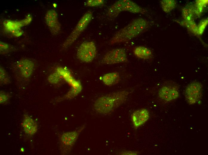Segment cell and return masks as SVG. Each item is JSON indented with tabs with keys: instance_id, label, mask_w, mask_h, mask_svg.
I'll return each mask as SVG.
<instances>
[{
	"instance_id": "obj_27",
	"label": "cell",
	"mask_w": 208,
	"mask_h": 155,
	"mask_svg": "<svg viewBox=\"0 0 208 155\" xmlns=\"http://www.w3.org/2000/svg\"><path fill=\"white\" fill-rule=\"evenodd\" d=\"M53 6L54 7H56V4H53Z\"/></svg>"
},
{
	"instance_id": "obj_22",
	"label": "cell",
	"mask_w": 208,
	"mask_h": 155,
	"mask_svg": "<svg viewBox=\"0 0 208 155\" xmlns=\"http://www.w3.org/2000/svg\"><path fill=\"white\" fill-rule=\"evenodd\" d=\"M186 26L192 30L193 32L197 33L198 28L195 24L193 21H186L185 23Z\"/></svg>"
},
{
	"instance_id": "obj_1",
	"label": "cell",
	"mask_w": 208,
	"mask_h": 155,
	"mask_svg": "<svg viewBox=\"0 0 208 155\" xmlns=\"http://www.w3.org/2000/svg\"><path fill=\"white\" fill-rule=\"evenodd\" d=\"M129 94L128 91L123 90L103 96L95 100L94 108L97 112L101 114L111 113L126 101Z\"/></svg>"
},
{
	"instance_id": "obj_26",
	"label": "cell",
	"mask_w": 208,
	"mask_h": 155,
	"mask_svg": "<svg viewBox=\"0 0 208 155\" xmlns=\"http://www.w3.org/2000/svg\"><path fill=\"white\" fill-rule=\"evenodd\" d=\"M121 154L124 155H135L136 154V153L134 151H126L122 153Z\"/></svg>"
},
{
	"instance_id": "obj_24",
	"label": "cell",
	"mask_w": 208,
	"mask_h": 155,
	"mask_svg": "<svg viewBox=\"0 0 208 155\" xmlns=\"http://www.w3.org/2000/svg\"><path fill=\"white\" fill-rule=\"evenodd\" d=\"M10 98L8 94L3 91L0 92V102L1 104H2L6 102Z\"/></svg>"
},
{
	"instance_id": "obj_4",
	"label": "cell",
	"mask_w": 208,
	"mask_h": 155,
	"mask_svg": "<svg viewBox=\"0 0 208 155\" xmlns=\"http://www.w3.org/2000/svg\"><path fill=\"white\" fill-rule=\"evenodd\" d=\"M92 16V13L90 11H87L84 14L63 44V48H67L74 42L86 28L91 21Z\"/></svg>"
},
{
	"instance_id": "obj_14",
	"label": "cell",
	"mask_w": 208,
	"mask_h": 155,
	"mask_svg": "<svg viewBox=\"0 0 208 155\" xmlns=\"http://www.w3.org/2000/svg\"><path fill=\"white\" fill-rule=\"evenodd\" d=\"M22 125L25 132L29 135H34L37 131V123L27 115H24Z\"/></svg>"
},
{
	"instance_id": "obj_17",
	"label": "cell",
	"mask_w": 208,
	"mask_h": 155,
	"mask_svg": "<svg viewBox=\"0 0 208 155\" xmlns=\"http://www.w3.org/2000/svg\"><path fill=\"white\" fill-rule=\"evenodd\" d=\"M160 3L162 9L167 13L174 9L176 5V1L174 0H163Z\"/></svg>"
},
{
	"instance_id": "obj_18",
	"label": "cell",
	"mask_w": 208,
	"mask_h": 155,
	"mask_svg": "<svg viewBox=\"0 0 208 155\" xmlns=\"http://www.w3.org/2000/svg\"><path fill=\"white\" fill-rule=\"evenodd\" d=\"M0 78L1 84H7L10 82V78L3 67H0Z\"/></svg>"
},
{
	"instance_id": "obj_11",
	"label": "cell",
	"mask_w": 208,
	"mask_h": 155,
	"mask_svg": "<svg viewBox=\"0 0 208 155\" xmlns=\"http://www.w3.org/2000/svg\"><path fill=\"white\" fill-rule=\"evenodd\" d=\"M149 117V112L146 108H141L134 111L131 115L134 127L137 128L145 123Z\"/></svg>"
},
{
	"instance_id": "obj_19",
	"label": "cell",
	"mask_w": 208,
	"mask_h": 155,
	"mask_svg": "<svg viewBox=\"0 0 208 155\" xmlns=\"http://www.w3.org/2000/svg\"><path fill=\"white\" fill-rule=\"evenodd\" d=\"M104 2L103 0H88L86 2L85 5L88 7H97L103 5Z\"/></svg>"
},
{
	"instance_id": "obj_16",
	"label": "cell",
	"mask_w": 208,
	"mask_h": 155,
	"mask_svg": "<svg viewBox=\"0 0 208 155\" xmlns=\"http://www.w3.org/2000/svg\"><path fill=\"white\" fill-rule=\"evenodd\" d=\"M134 55L138 58L148 59L151 58L152 53L148 48L143 46L135 47L133 51Z\"/></svg>"
},
{
	"instance_id": "obj_6",
	"label": "cell",
	"mask_w": 208,
	"mask_h": 155,
	"mask_svg": "<svg viewBox=\"0 0 208 155\" xmlns=\"http://www.w3.org/2000/svg\"><path fill=\"white\" fill-rule=\"evenodd\" d=\"M203 87L201 83L197 81H193L186 86L184 95L186 102L190 105L196 103L201 99Z\"/></svg>"
},
{
	"instance_id": "obj_21",
	"label": "cell",
	"mask_w": 208,
	"mask_h": 155,
	"mask_svg": "<svg viewBox=\"0 0 208 155\" xmlns=\"http://www.w3.org/2000/svg\"><path fill=\"white\" fill-rule=\"evenodd\" d=\"M192 11L191 8L189 7L185 8L183 11V14L184 18L186 21H190L192 15Z\"/></svg>"
},
{
	"instance_id": "obj_23",
	"label": "cell",
	"mask_w": 208,
	"mask_h": 155,
	"mask_svg": "<svg viewBox=\"0 0 208 155\" xmlns=\"http://www.w3.org/2000/svg\"><path fill=\"white\" fill-rule=\"evenodd\" d=\"M0 52L2 53V52L6 53L8 51H10L12 50V47L10 46L8 44L6 43L0 42Z\"/></svg>"
},
{
	"instance_id": "obj_25",
	"label": "cell",
	"mask_w": 208,
	"mask_h": 155,
	"mask_svg": "<svg viewBox=\"0 0 208 155\" xmlns=\"http://www.w3.org/2000/svg\"><path fill=\"white\" fill-rule=\"evenodd\" d=\"M48 80L51 83H56L59 79V75L55 73L51 75L48 77Z\"/></svg>"
},
{
	"instance_id": "obj_9",
	"label": "cell",
	"mask_w": 208,
	"mask_h": 155,
	"mask_svg": "<svg viewBox=\"0 0 208 155\" xmlns=\"http://www.w3.org/2000/svg\"><path fill=\"white\" fill-rule=\"evenodd\" d=\"M85 127V125H83L76 130L66 132L62 135L60 138L61 142L65 149L66 153H68L71 151L80 133Z\"/></svg>"
},
{
	"instance_id": "obj_13",
	"label": "cell",
	"mask_w": 208,
	"mask_h": 155,
	"mask_svg": "<svg viewBox=\"0 0 208 155\" xmlns=\"http://www.w3.org/2000/svg\"><path fill=\"white\" fill-rule=\"evenodd\" d=\"M5 30L10 32L13 35L18 37L22 34L21 27L25 26L23 20L21 21H13L6 20L3 22Z\"/></svg>"
},
{
	"instance_id": "obj_20",
	"label": "cell",
	"mask_w": 208,
	"mask_h": 155,
	"mask_svg": "<svg viewBox=\"0 0 208 155\" xmlns=\"http://www.w3.org/2000/svg\"><path fill=\"white\" fill-rule=\"evenodd\" d=\"M207 23L208 20L207 19H202L201 20L198 26H197V34H198L201 35L202 34Z\"/></svg>"
},
{
	"instance_id": "obj_8",
	"label": "cell",
	"mask_w": 208,
	"mask_h": 155,
	"mask_svg": "<svg viewBox=\"0 0 208 155\" xmlns=\"http://www.w3.org/2000/svg\"><path fill=\"white\" fill-rule=\"evenodd\" d=\"M179 87L173 81H169L165 83L159 89L158 95L161 100L166 102L172 101L179 96Z\"/></svg>"
},
{
	"instance_id": "obj_3",
	"label": "cell",
	"mask_w": 208,
	"mask_h": 155,
	"mask_svg": "<svg viewBox=\"0 0 208 155\" xmlns=\"http://www.w3.org/2000/svg\"><path fill=\"white\" fill-rule=\"evenodd\" d=\"M123 11L137 13H144L146 10L131 1L120 0L115 2L110 7L107 15L110 18H115Z\"/></svg>"
},
{
	"instance_id": "obj_12",
	"label": "cell",
	"mask_w": 208,
	"mask_h": 155,
	"mask_svg": "<svg viewBox=\"0 0 208 155\" xmlns=\"http://www.w3.org/2000/svg\"><path fill=\"white\" fill-rule=\"evenodd\" d=\"M16 66L22 76L25 78H28L33 73L34 64L30 60L23 59L18 62Z\"/></svg>"
},
{
	"instance_id": "obj_5",
	"label": "cell",
	"mask_w": 208,
	"mask_h": 155,
	"mask_svg": "<svg viewBox=\"0 0 208 155\" xmlns=\"http://www.w3.org/2000/svg\"><path fill=\"white\" fill-rule=\"evenodd\" d=\"M97 53V48L94 42L88 41L82 43L77 49V56L80 61L89 63L94 60Z\"/></svg>"
},
{
	"instance_id": "obj_15",
	"label": "cell",
	"mask_w": 208,
	"mask_h": 155,
	"mask_svg": "<svg viewBox=\"0 0 208 155\" xmlns=\"http://www.w3.org/2000/svg\"><path fill=\"white\" fill-rule=\"evenodd\" d=\"M120 79L119 73L115 72L105 74L102 77L101 80L104 84L110 86L117 84Z\"/></svg>"
},
{
	"instance_id": "obj_2",
	"label": "cell",
	"mask_w": 208,
	"mask_h": 155,
	"mask_svg": "<svg viewBox=\"0 0 208 155\" xmlns=\"http://www.w3.org/2000/svg\"><path fill=\"white\" fill-rule=\"evenodd\" d=\"M148 22L146 19L138 18L118 31L110 41L111 45L128 41L137 36L148 28Z\"/></svg>"
},
{
	"instance_id": "obj_10",
	"label": "cell",
	"mask_w": 208,
	"mask_h": 155,
	"mask_svg": "<svg viewBox=\"0 0 208 155\" xmlns=\"http://www.w3.org/2000/svg\"><path fill=\"white\" fill-rule=\"evenodd\" d=\"M45 19L51 33L54 35L59 33L61 30V25L56 12L53 9L49 10L46 14Z\"/></svg>"
},
{
	"instance_id": "obj_7",
	"label": "cell",
	"mask_w": 208,
	"mask_h": 155,
	"mask_svg": "<svg viewBox=\"0 0 208 155\" xmlns=\"http://www.w3.org/2000/svg\"><path fill=\"white\" fill-rule=\"evenodd\" d=\"M127 55L125 50L121 48L114 49L107 52L103 57L101 63L111 65L127 62Z\"/></svg>"
}]
</instances>
